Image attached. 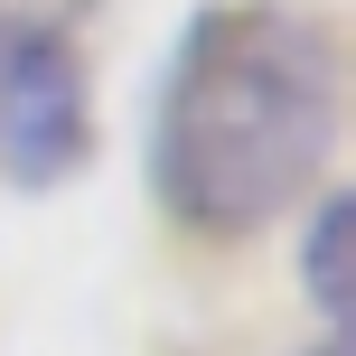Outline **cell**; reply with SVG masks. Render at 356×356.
I'll return each instance as SVG.
<instances>
[{
	"instance_id": "3957f363",
	"label": "cell",
	"mask_w": 356,
	"mask_h": 356,
	"mask_svg": "<svg viewBox=\"0 0 356 356\" xmlns=\"http://www.w3.org/2000/svg\"><path fill=\"white\" fill-rule=\"evenodd\" d=\"M347 225H356L347 197H328L319 225H309V300H319L328 319H347Z\"/></svg>"
},
{
	"instance_id": "7a4b0ae2",
	"label": "cell",
	"mask_w": 356,
	"mask_h": 356,
	"mask_svg": "<svg viewBox=\"0 0 356 356\" xmlns=\"http://www.w3.org/2000/svg\"><path fill=\"white\" fill-rule=\"evenodd\" d=\"M94 150V94L75 29L38 0H0V169L19 188H47Z\"/></svg>"
},
{
	"instance_id": "6da1fadb",
	"label": "cell",
	"mask_w": 356,
	"mask_h": 356,
	"mask_svg": "<svg viewBox=\"0 0 356 356\" xmlns=\"http://www.w3.org/2000/svg\"><path fill=\"white\" fill-rule=\"evenodd\" d=\"M338 150V47L309 10L234 0L197 19L160 104V197L178 225L253 234Z\"/></svg>"
},
{
	"instance_id": "277c9868",
	"label": "cell",
	"mask_w": 356,
	"mask_h": 356,
	"mask_svg": "<svg viewBox=\"0 0 356 356\" xmlns=\"http://www.w3.org/2000/svg\"><path fill=\"white\" fill-rule=\"evenodd\" d=\"M309 356H347V338H328V347H309Z\"/></svg>"
}]
</instances>
